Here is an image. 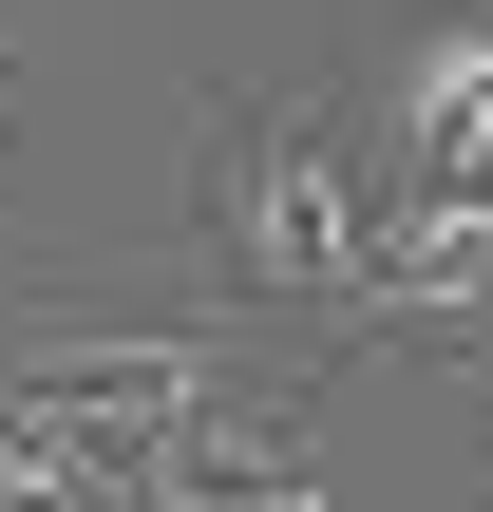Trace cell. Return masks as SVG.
<instances>
[{"mask_svg":"<svg viewBox=\"0 0 493 512\" xmlns=\"http://www.w3.org/2000/svg\"><path fill=\"white\" fill-rule=\"evenodd\" d=\"M361 228H380V171L342 133L323 76H247L190 152V266L228 323H285V342H342V285H361Z\"/></svg>","mask_w":493,"mask_h":512,"instance_id":"obj_1","label":"cell"},{"mask_svg":"<svg viewBox=\"0 0 493 512\" xmlns=\"http://www.w3.org/2000/svg\"><path fill=\"white\" fill-rule=\"evenodd\" d=\"M361 171L380 209H493V0H418L361 57Z\"/></svg>","mask_w":493,"mask_h":512,"instance_id":"obj_2","label":"cell"}]
</instances>
